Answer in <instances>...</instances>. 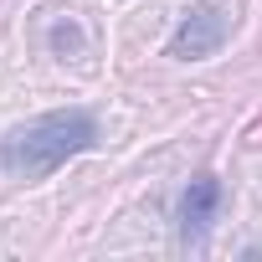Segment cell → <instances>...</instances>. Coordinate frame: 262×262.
I'll use <instances>...</instances> for the list:
<instances>
[{
  "label": "cell",
  "instance_id": "6da1fadb",
  "mask_svg": "<svg viewBox=\"0 0 262 262\" xmlns=\"http://www.w3.org/2000/svg\"><path fill=\"white\" fill-rule=\"evenodd\" d=\"M98 144V118L88 108H62V113H41L26 128L6 139V165L26 180H47L57 165H67L72 155Z\"/></svg>",
  "mask_w": 262,
  "mask_h": 262
},
{
  "label": "cell",
  "instance_id": "7a4b0ae2",
  "mask_svg": "<svg viewBox=\"0 0 262 262\" xmlns=\"http://www.w3.org/2000/svg\"><path fill=\"white\" fill-rule=\"evenodd\" d=\"M231 36V11L226 6H190L170 36V57L180 62H201V57H216Z\"/></svg>",
  "mask_w": 262,
  "mask_h": 262
},
{
  "label": "cell",
  "instance_id": "3957f363",
  "mask_svg": "<svg viewBox=\"0 0 262 262\" xmlns=\"http://www.w3.org/2000/svg\"><path fill=\"white\" fill-rule=\"evenodd\" d=\"M216 211H221V180L216 175H195L185 190H180V211H175V226H180V247L185 252H201L211 226H216Z\"/></svg>",
  "mask_w": 262,
  "mask_h": 262
}]
</instances>
